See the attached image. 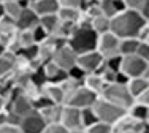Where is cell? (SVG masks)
Instances as JSON below:
<instances>
[{"label": "cell", "instance_id": "1", "mask_svg": "<svg viewBox=\"0 0 149 133\" xmlns=\"http://www.w3.org/2000/svg\"><path fill=\"white\" fill-rule=\"evenodd\" d=\"M146 26L148 22L141 16V13L122 10L114 17H111V21H109V32L116 35L119 40H124V38H140V35L143 33Z\"/></svg>", "mask_w": 149, "mask_h": 133}, {"label": "cell", "instance_id": "2", "mask_svg": "<svg viewBox=\"0 0 149 133\" xmlns=\"http://www.w3.org/2000/svg\"><path fill=\"white\" fill-rule=\"evenodd\" d=\"M98 35L89 26H76V29L67 38V46L76 55L97 49Z\"/></svg>", "mask_w": 149, "mask_h": 133}, {"label": "cell", "instance_id": "3", "mask_svg": "<svg viewBox=\"0 0 149 133\" xmlns=\"http://www.w3.org/2000/svg\"><path fill=\"white\" fill-rule=\"evenodd\" d=\"M92 111L95 113L98 122H103V124H108V125H114L127 113L124 108H120L114 103H109L108 100L102 98V97H98L95 100V103L92 105Z\"/></svg>", "mask_w": 149, "mask_h": 133}, {"label": "cell", "instance_id": "4", "mask_svg": "<svg viewBox=\"0 0 149 133\" xmlns=\"http://www.w3.org/2000/svg\"><path fill=\"white\" fill-rule=\"evenodd\" d=\"M100 97L105 100H108L109 103H114V105H118V106L124 108L125 111L132 106V103L135 101L132 98V95L129 94V90H127L125 84H118V82L106 84Z\"/></svg>", "mask_w": 149, "mask_h": 133}, {"label": "cell", "instance_id": "5", "mask_svg": "<svg viewBox=\"0 0 149 133\" xmlns=\"http://www.w3.org/2000/svg\"><path fill=\"white\" fill-rule=\"evenodd\" d=\"M97 98H98V95H95L89 89H86L84 86H78L73 92H70L65 97L63 105L76 108V109H84V108H92V105L95 103Z\"/></svg>", "mask_w": 149, "mask_h": 133}, {"label": "cell", "instance_id": "6", "mask_svg": "<svg viewBox=\"0 0 149 133\" xmlns=\"http://www.w3.org/2000/svg\"><path fill=\"white\" fill-rule=\"evenodd\" d=\"M148 68H149V64H146V62H144L143 59H140L136 54L124 55L122 62H120V73H124L129 79L140 78V76L144 78Z\"/></svg>", "mask_w": 149, "mask_h": 133}, {"label": "cell", "instance_id": "7", "mask_svg": "<svg viewBox=\"0 0 149 133\" xmlns=\"http://www.w3.org/2000/svg\"><path fill=\"white\" fill-rule=\"evenodd\" d=\"M103 57L98 54L97 51L84 52V54L76 55V65L83 70L86 75L91 73H100V70L103 68Z\"/></svg>", "mask_w": 149, "mask_h": 133}, {"label": "cell", "instance_id": "8", "mask_svg": "<svg viewBox=\"0 0 149 133\" xmlns=\"http://www.w3.org/2000/svg\"><path fill=\"white\" fill-rule=\"evenodd\" d=\"M119 38L116 35H113L111 32H106L103 35H98L97 40V51L98 54L105 59L114 57V55H119Z\"/></svg>", "mask_w": 149, "mask_h": 133}, {"label": "cell", "instance_id": "9", "mask_svg": "<svg viewBox=\"0 0 149 133\" xmlns=\"http://www.w3.org/2000/svg\"><path fill=\"white\" fill-rule=\"evenodd\" d=\"M46 122L43 116H41L38 111H32L27 116H24L19 122V128L22 133H43L45 127H46Z\"/></svg>", "mask_w": 149, "mask_h": 133}, {"label": "cell", "instance_id": "10", "mask_svg": "<svg viewBox=\"0 0 149 133\" xmlns=\"http://www.w3.org/2000/svg\"><path fill=\"white\" fill-rule=\"evenodd\" d=\"M59 124L62 127H65L67 130H76V128H83L81 127V109L76 108L67 106L62 105L60 109V117H59Z\"/></svg>", "mask_w": 149, "mask_h": 133}, {"label": "cell", "instance_id": "11", "mask_svg": "<svg viewBox=\"0 0 149 133\" xmlns=\"http://www.w3.org/2000/svg\"><path fill=\"white\" fill-rule=\"evenodd\" d=\"M51 62H54L60 70L68 71L72 66L76 65V54L65 44V46H62V48L54 51V54L51 57Z\"/></svg>", "mask_w": 149, "mask_h": 133}, {"label": "cell", "instance_id": "12", "mask_svg": "<svg viewBox=\"0 0 149 133\" xmlns=\"http://www.w3.org/2000/svg\"><path fill=\"white\" fill-rule=\"evenodd\" d=\"M40 94L52 105H63V101H65V94H63L60 84L46 82L40 89Z\"/></svg>", "mask_w": 149, "mask_h": 133}, {"label": "cell", "instance_id": "13", "mask_svg": "<svg viewBox=\"0 0 149 133\" xmlns=\"http://www.w3.org/2000/svg\"><path fill=\"white\" fill-rule=\"evenodd\" d=\"M38 22H40V17L35 15L30 6L29 8H24L22 11H21L19 17L15 21L17 30H32L33 27L38 26Z\"/></svg>", "mask_w": 149, "mask_h": 133}, {"label": "cell", "instance_id": "14", "mask_svg": "<svg viewBox=\"0 0 149 133\" xmlns=\"http://www.w3.org/2000/svg\"><path fill=\"white\" fill-rule=\"evenodd\" d=\"M30 8L33 10V13L38 17L56 15L59 11V2L57 0H37V2L30 3Z\"/></svg>", "mask_w": 149, "mask_h": 133}, {"label": "cell", "instance_id": "15", "mask_svg": "<svg viewBox=\"0 0 149 133\" xmlns=\"http://www.w3.org/2000/svg\"><path fill=\"white\" fill-rule=\"evenodd\" d=\"M43 71H45V76H46V81L52 82V84H62L67 78H68L67 71L60 70L59 66L51 60L43 64Z\"/></svg>", "mask_w": 149, "mask_h": 133}, {"label": "cell", "instance_id": "16", "mask_svg": "<svg viewBox=\"0 0 149 133\" xmlns=\"http://www.w3.org/2000/svg\"><path fill=\"white\" fill-rule=\"evenodd\" d=\"M16 33H17V29H16L15 21L8 19V17H3L0 21V43L6 48L13 41V38L16 37Z\"/></svg>", "mask_w": 149, "mask_h": 133}, {"label": "cell", "instance_id": "17", "mask_svg": "<svg viewBox=\"0 0 149 133\" xmlns=\"http://www.w3.org/2000/svg\"><path fill=\"white\" fill-rule=\"evenodd\" d=\"M97 6H98V11H100V15L106 16L108 19L114 17L118 13H120V11L124 10L122 0H98V2H97Z\"/></svg>", "mask_w": 149, "mask_h": 133}, {"label": "cell", "instance_id": "18", "mask_svg": "<svg viewBox=\"0 0 149 133\" xmlns=\"http://www.w3.org/2000/svg\"><path fill=\"white\" fill-rule=\"evenodd\" d=\"M81 86H84L86 89H89L91 92H94L95 95L100 97L103 89H105V86H106V82L103 81V78L98 73H91V75H86V78L83 79Z\"/></svg>", "mask_w": 149, "mask_h": 133}, {"label": "cell", "instance_id": "19", "mask_svg": "<svg viewBox=\"0 0 149 133\" xmlns=\"http://www.w3.org/2000/svg\"><path fill=\"white\" fill-rule=\"evenodd\" d=\"M3 6H5V17L11 21H16L19 17L21 11L24 8H29L30 3L29 0H19V2H3Z\"/></svg>", "mask_w": 149, "mask_h": 133}, {"label": "cell", "instance_id": "20", "mask_svg": "<svg viewBox=\"0 0 149 133\" xmlns=\"http://www.w3.org/2000/svg\"><path fill=\"white\" fill-rule=\"evenodd\" d=\"M125 86H127V90H129V94L132 95V98L136 100L138 97H140L141 94H143L144 90H146L148 87H149V84H148V79H146V78L140 76V78H132V79H129Z\"/></svg>", "mask_w": 149, "mask_h": 133}, {"label": "cell", "instance_id": "21", "mask_svg": "<svg viewBox=\"0 0 149 133\" xmlns=\"http://www.w3.org/2000/svg\"><path fill=\"white\" fill-rule=\"evenodd\" d=\"M109 21L111 19H108L106 16L98 13V15H95L94 17L89 19V27L97 35H103L106 32H109Z\"/></svg>", "mask_w": 149, "mask_h": 133}, {"label": "cell", "instance_id": "22", "mask_svg": "<svg viewBox=\"0 0 149 133\" xmlns=\"http://www.w3.org/2000/svg\"><path fill=\"white\" fill-rule=\"evenodd\" d=\"M15 59H16V55L10 54V52H5L3 55H0V79L2 81L13 73V70H15Z\"/></svg>", "mask_w": 149, "mask_h": 133}, {"label": "cell", "instance_id": "23", "mask_svg": "<svg viewBox=\"0 0 149 133\" xmlns=\"http://www.w3.org/2000/svg\"><path fill=\"white\" fill-rule=\"evenodd\" d=\"M57 17L60 22H70V24H79L81 17H83V11L73 8H59Z\"/></svg>", "mask_w": 149, "mask_h": 133}, {"label": "cell", "instance_id": "24", "mask_svg": "<svg viewBox=\"0 0 149 133\" xmlns=\"http://www.w3.org/2000/svg\"><path fill=\"white\" fill-rule=\"evenodd\" d=\"M127 114L136 122H146L149 119V108H146L141 103H138V101H133L132 106L127 109Z\"/></svg>", "mask_w": 149, "mask_h": 133}, {"label": "cell", "instance_id": "25", "mask_svg": "<svg viewBox=\"0 0 149 133\" xmlns=\"http://www.w3.org/2000/svg\"><path fill=\"white\" fill-rule=\"evenodd\" d=\"M140 38H124L119 41V55H133L140 46Z\"/></svg>", "mask_w": 149, "mask_h": 133}, {"label": "cell", "instance_id": "26", "mask_svg": "<svg viewBox=\"0 0 149 133\" xmlns=\"http://www.w3.org/2000/svg\"><path fill=\"white\" fill-rule=\"evenodd\" d=\"M60 109H62V105H49L38 113L43 116L46 124H57L60 117Z\"/></svg>", "mask_w": 149, "mask_h": 133}, {"label": "cell", "instance_id": "27", "mask_svg": "<svg viewBox=\"0 0 149 133\" xmlns=\"http://www.w3.org/2000/svg\"><path fill=\"white\" fill-rule=\"evenodd\" d=\"M135 125H136V121H133V119L125 113L114 125H113V130H114V133H125V132H132L133 133Z\"/></svg>", "mask_w": 149, "mask_h": 133}, {"label": "cell", "instance_id": "28", "mask_svg": "<svg viewBox=\"0 0 149 133\" xmlns=\"http://www.w3.org/2000/svg\"><path fill=\"white\" fill-rule=\"evenodd\" d=\"M15 41L17 44V48L21 49H26V48H30L35 44L33 41V35H32V30H17L16 37H15Z\"/></svg>", "mask_w": 149, "mask_h": 133}, {"label": "cell", "instance_id": "29", "mask_svg": "<svg viewBox=\"0 0 149 133\" xmlns=\"http://www.w3.org/2000/svg\"><path fill=\"white\" fill-rule=\"evenodd\" d=\"M38 24L43 27L45 32L48 33V35H54V32L57 30V27H59V24H60V21H59V17H57V13H56V15H49V16L40 17V22H38Z\"/></svg>", "mask_w": 149, "mask_h": 133}, {"label": "cell", "instance_id": "30", "mask_svg": "<svg viewBox=\"0 0 149 133\" xmlns=\"http://www.w3.org/2000/svg\"><path fill=\"white\" fill-rule=\"evenodd\" d=\"M97 116H95V113L92 111V108H84V109H81V127L83 128H87L91 127V125L97 124Z\"/></svg>", "mask_w": 149, "mask_h": 133}, {"label": "cell", "instance_id": "31", "mask_svg": "<svg viewBox=\"0 0 149 133\" xmlns=\"http://www.w3.org/2000/svg\"><path fill=\"white\" fill-rule=\"evenodd\" d=\"M60 8H73V10H79L84 11L87 6V0H57Z\"/></svg>", "mask_w": 149, "mask_h": 133}, {"label": "cell", "instance_id": "32", "mask_svg": "<svg viewBox=\"0 0 149 133\" xmlns=\"http://www.w3.org/2000/svg\"><path fill=\"white\" fill-rule=\"evenodd\" d=\"M120 62H122V55H114V57L105 59L103 62V68L113 73H119L120 71Z\"/></svg>", "mask_w": 149, "mask_h": 133}, {"label": "cell", "instance_id": "33", "mask_svg": "<svg viewBox=\"0 0 149 133\" xmlns=\"http://www.w3.org/2000/svg\"><path fill=\"white\" fill-rule=\"evenodd\" d=\"M84 133H114V130H113V125L103 124V122H97V124L84 128Z\"/></svg>", "mask_w": 149, "mask_h": 133}, {"label": "cell", "instance_id": "34", "mask_svg": "<svg viewBox=\"0 0 149 133\" xmlns=\"http://www.w3.org/2000/svg\"><path fill=\"white\" fill-rule=\"evenodd\" d=\"M67 75H68V79H72V81L78 82V84H83V79L86 78V73H84L78 65L72 66V68L67 71Z\"/></svg>", "mask_w": 149, "mask_h": 133}, {"label": "cell", "instance_id": "35", "mask_svg": "<svg viewBox=\"0 0 149 133\" xmlns=\"http://www.w3.org/2000/svg\"><path fill=\"white\" fill-rule=\"evenodd\" d=\"M122 3H124V10L141 13L143 5H144V0H122Z\"/></svg>", "mask_w": 149, "mask_h": 133}, {"label": "cell", "instance_id": "36", "mask_svg": "<svg viewBox=\"0 0 149 133\" xmlns=\"http://www.w3.org/2000/svg\"><path fill=\"white\" fill-rule=\"evenodd\" d=\"M32 35H33L35 44H41V43H43V41L46 40V38L49 37V35L45 32V29L40 26V24H38L37 27H33V29H32Z\"/></svg>", "mask_w": 149, "mask_h": 133}, {"label": "cell", "instance_id": "37", "mask_svg": "<svg viewBox=\"0 0 149 133\" xmlns=\"http://www.w3.org/2000/svg\"><path fill=\"white\" fill-rule=\"evenodd\" d=\"M136 55L140 59H143L146 64H149V44L144 43V41H140V46H138Z\"/></svg>", "mask_w": 149, "mask_h": 133}, {"label": "cell", "instance_id": "38", "mask_svg": "<svg viewBox=\"0 0 149 133\" xmlns=\"http://www.w3.org/2000/svg\"><path fill=\"white\" fill-rule=\"evenodd\" d=\"M43 133H68V130H67L65 127H62L57 122V124H48L45 127Z\"/></svg>", "mask_w": 149, "mask_h": 133}, {"label": "cell", "instance_id": "39", "mask_svg": "<svg viewBox=\"0 0 149 133\" xmlns=\"http://www.w3.org/2000/svg\"><path fill=\"white\" fill-rule=\"evenodd\" d=\"M0 133H22L19 128V125H11V124H5L0 127Z\"/></svg>", "mask_w": 149, "mask_h": 133}, {"label": "cell", "instance_id": "40", "mask_svg": "<svg viewBox=\"0 0 149 133\" xmlns=\"http://www.w3.org/2000/svg\"><path fill=\"white\" fill-rule=\"evenodd\" d=\"M135 101H138V103H141V105H144L146 108H149V87H148V89L144 90V92L141 94V95L138 97Z\"/></svg>", "mask_w": 149, "mask_h": 133}, {"label": "cell", "instance_id": "41", "mask_svg": "<svg viewBox=\"0 0 149 133\" xmlns=\"http://www.w3.org/2000/svg\"><path fill=\"white\" fill-rule=\"evenodd\" d=\"M141 16L144 17V21H146V22H149V0H144L143 10H141Z\"/></svg>", "mask_w": 149, "mask_h": 133}, {"label": "cell", "instance_id": "42", "mask_svg": "<svg viewBox=\"0 0 149 133\" xmlns=\"http://www.w3.org/2000/svg\"><path fill=\"white\" fill-rule=\"evenodd\" d=\"M140 40H141V41H144V43H148V44H149V24L146 26V29L143 30V33L140 35Z\"/></svg>", "mask_w": 149, "mask_h": 133}, {"label": "cell", "instance_id": "43", "mask_svg": "<svg viewBox=\"0 0 149 133\" xmlns=\"http://www.w3.org/2000/svg\"><path fill=\"white\" fill-rule=\"evenodd\" d=\"M6 105H8V103H6V98L3 95H0V113L6 109Z\"/></svg>", "mask_w": 149, "mask_h": 133}, {"label": "cell", "instance_id": "44", "mask_svg": "<svg viewBox=\"0 0 149 133\" xmlns=\"http://www.w3.org/2000/svg\"><path fill=\"white\" fill-rule=\"evenodd\" d=\"M5 124H6V109L0 113V127H2V125H5Z\"/></svg>", "mask_w": 149, "mask_h": 133}, {"label": "cell", "instance_id": "45", "mask_svg": "<svg viewBox=\"0 0 149 133\" xmlns=\"http://www.w3.org/2000/svg\"><path fill=\"white\" fill-rule=\"evenodd\" d=\"M5 17V6H3V2H0V21Z\"/></svg>", "mask_w": 149, "mask_h": 133}, {"label": "cell", "instance_id": "46", "mask_svg": "<svg viewBox=\"0 0 149 133\" xmlns=\"http://www.w3.org/2000/svg\"><path fill=\"white\" fill-rule=\"evenodd\" d=\"M68 133H84V128H76V130H68Z\"/></svg>", "mask_w": 149, "mask_h": 133}, {"label": "cell", "instance_id": "47", "mask_svg": "<svg viewBox=\"0 0 149 133\" xmlns=\"http://www.w3.org/2000/svg\"><path fill=\"white\" fill-rule=\"evenodd\" d=\"M5 52H6V48L3 46L2 43H0V55H3V54H5Z\"/></svg>", "mask_w": 149, "mask_h": 133}, {"label": "cell", "instance_id": "48", "mask_svg": "<svg viewBox=\"0 0 149 133\" xmlns=\"http://www.w3.org/2000/svg\"><path fill=\"white\" fill-rule=\"evenodd\" d=\"M3 2H19V0H3Z\"/></svg>", "mask_w": 149, "mask_h": 133}, {"label": "cell", "instance_id": "49", "mask_svg": "<svg viewBox=\"0 0 149 133\" xmlns=\"http://www.w3.org/2000/svg\"><path fill=\"white\" fill-rule=\"evenodd\" d=\"M125 133H132V132H125Z\"/></svg>", "mask_w": 149, "mask_h": 133}, {"label": "cell", "instance_id": "50", "mask_svg": "<svg viewBox=\"0 0 149 133\" xmlns=\"http://www.w3.org/2000/svg\"><path fill=\"white\" fill-rule=\"evenodd\" d=\"M148 124H149V119H148Z\"/></svg>", "mask_w": 149, "mask_h": 133}, {"label": "cell", "instance_id": "51", "mask_svg": "<svg viewBox=\"0 0 149 133\" xmlns=\"http://www.w3.org/2000/svg\"><path fill=\"white\" fill-rule=\"evenodd\" d=\"M0 2H3V0H0Z\"/></svg>", "mask_w": 149, "mask_h": 133}, {"label": "cell", "instance_id": "52", "mask_svg": "<svg viewBox=\"0 0 149 133\" xmlns=\"http://www.w3.org/2000/svg\"><path fill=\"white\" fill-rule=\"evenodd\" d=\"M148 24H149V22H148Z\"/></svg>", "mask_w": 149, "mask_h": 133}]
</instances>
